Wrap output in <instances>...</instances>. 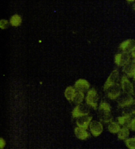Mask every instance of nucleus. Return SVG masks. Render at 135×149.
Wrapping results in <instances>:
<instances>
[{
    "instance_id": "nucleus-15",
    "label": "nucleus",
    "mask_w": 135,
    "mask_h": 149,
    "mask_svg": "<svg viewBox=\"0 0 135 149\" xmlns=\"http://www.w3.org/2000/svg\"><path fill=\"white\" fill-rule=\"evenodd\" d=\"M131 120L132 119L130 118V115H127V114H124L123 116L119 117L118 118V122H119L120 125H122V127L130 128Z\"/></svg>"
},
{
    "instance_id": "nucleus-19",
    "label": "nucleus",
    "mask_w": 135,
    "mask_h": 149,
    "mask_svg": "<svg viewBox=\"0 0 135 149\" xmlns=\"http://www.w3.org/2000/svg\"><path fill=\"white\" fill-rule=\"evenodd\" d=\"M120 130V124L119 122H111L108 125V131L111 133H118Z\"/></svg>"
},
{
    "instance_id": "nucleus-28",
    "label": "nucleus",
    "mask_w": 135,
    "mask_h": 149,
    "mask_svg": "<svg viewBox=\"0 0 135 149\" xmlns=\"http://www.w3.org/2000/svg\"><path fill=\"white\" fill-rule=\"evenodd\" d=\"M134 10H135V4L134 5Z\"/></svg>"
},
{
    "instance_id": "nucleus-8",
    "label": "nucleus",
    "mask_w": 135,
    "mask_h": 149,
    "mask_svg": "<svg viewBox=\"0 0 135 149\" xmlns=\"http://www.w3.org/2000/svg\"><path fill=\"white\" fill-rule=\"evenodd\" d=\"M90 132L94 136H100L103 132V125L100 122L97 121H92L89 125Z\"/></svg>"
},
{
    "instance_id": "nucleus-21",
    "label": "nucleus",
    "mask_w": 135,
    "mask_h": 149,
    "mask_svg": "<svg viewBox=\"0 0 135 149\" xmlns=\"http://www.w3.org/2000/svg\"><path fill=\"white\" fill-rule=\"evenodd\" d=\"M84 98H85L84 92H78L77 93H76L74 98H73V102L74 103H76V104H80V103H82V101L84 100Z\"/></svg>"
},
{
    "instance_id": "nucleus-16",
    "label": "nucleus",
    "mask_w": 135,
    "mask_h": 149,
    "mask_svg": "<svg viewBox=\"0 0 135 149\" xmlns=\"http://www.w3.org/2000/svg\"><path fill=\"white\" fill-rule=\"evenodd\" d=\"M76 91L74 87H67L65 90V92H64V95H65V97L66 98V100L69 101H73V98L76 95Z\"/></svg>"
},
{
    "instance_id": "nucleus-22",
    "label": "nucleus",
    "mask_w": 135,
    "mask_h": 149,
    "mask_svg": "<svg viewBox=\"0 0 135 149\" xmlns=\"http://www.w3.org/2000/svg\"><path fill=\"white\" fill-rule=\"evenodd\" d=\"M125 143L128 148L135 149V137L134 138H127Z\"/></svg>"
},
{
    "instance_id": "nucleus-29",
    "label": "nucleus",
    "mask_w": 135,
    "mask_h": 149,
    "mask_svg": "<svg viewBox=\"0 0 135 149\" xmlns=\"http://www.w3.org/2000/svg\"><path fill=\"white\" fill-rule=\"evenodd\" d=\"M134 80H135V73H134Z\"/></svg>"
},
{
    "instance_id": "nucleus-6",
    "label": "nucleus",
    "mask_w": 135,
    "mask_h": 149,
    "mask_svg": "<svg viewBox=\"0 0 135 149\" xmlns=\"http://www.w3.org/2000/svg\"><path fill=\"white\" fill-rule=\"evenodd\" d=\"M122 89L124 93L132 95L134 94V86L133 84L129 81L127 76H122L121 78Z\"/></svg>"
},
{
    "instance_id": "nucleus-24",
    "label": "nucleus",
    "mask_w": 135,
    "mask_h": 149,
    "mask_svg": "<svg viewBox=\"0 0 135 149\" xmlns=\"http://www.w3.org/2000/svg\"><path fill=\"white\" fill-rule=\"evenodd\" d=\"M130 130H133V131H134L135 132V118H134L131 120V122H130Z\"/></svg>"
},
{
    "instance_id": "nucleus-14",
    "label": "nucleus",
    "mask_w": 135,
    "mask_h": 149,
    "mask_svg": "<svg viewBox=\"0 0 135 149\" xmlns=\"http://www.w3.org/2000/svg\"><path fill=\"white\" fill-rule=\"evenodd\" d=\"M74 133H75L76 136H77L79 140H81V141H85V140H86L87 138H89V133L86 131V129L79 127V126L75 128V130H74Z\"/></svg>"
},
{
    "instance_id": "nucleus-7",
    "label": "nucleus",
    "mask_w": 135,
    "mask_h": 149,
    "mask_svg": "<svg viewBox=\"0 0 135 149\" xmlns=\"http://www.w3.org/2000/svg\"><path fill=\"white\" fill-rule=\"evenodd\" d=\"M130 53L122 52V53L117 54L115 56V62L116 63V65H119V66H124L126 64H127V63L130 62Z\"/></svg>"
},
{
    "instance_id": "nucleus-4",
    "label": "nucleus",
    "mask_w": 135,
    "mask_h": 149,
    "mask_svg": "<svg viewBox=\"0 0 135 149\" xmlns=\"http://www.w3.org/2000/svg\"><path fill=\"white\" fill-rule=\"evenodd\" d=\"M119 79V73L117 70H114L110 74V76L108 77L107 81L105 82V84L104 85V89L107 91V90L110 88L111 86L114 85L118 83V81Z\"/></svg>"
},
{
    "instance_id": "nucleus-17",
    "label": "nucleus",
    "mask_w": 135,
    "mask_h": 149,
    "mask_svg": "<svg viewBox=\"0 0 135 149\" xmlns=\"http://www.w3.org/2000/svg\"><path fill=\"white\" fill-rule=\"evenodd\" d=\"M130 135V130L129 127H122L120 129L118 133V138L119 140H127Z\"/></svg>"
},
{
    "instance_id": "nucleus-27",
    "label": "nucleus",
    "mask_w": 135,
    "mask_h": 149,
    "mask_svg": "<svg viewBox=\"0 0 135 149\" xmlns=\"http://www.w3.org/2000/svg\"><path fill=\"white\" fill-rule=\"evenodd\" d=\"M127 1H128V2H134L135 0H127Z\"/></svg>"
},
{
    "instance_id": "nucleus-11",
    "label": "nucleus",
    "mask_w": 135,
    "mask_h": 149,
    "mask_svg": "<svg viewBox=\"0 0 135 149\" xmlns=\"http://www.w3.org/2000/svg\"><path fill=\"white\" fill-rule=\"evenodd\" d=\"M134 103H135L134 99L131 96V95H128L126 93H125V95L120 96V98L118 100V103H119V107H125Z\"/></svg>"
},
{
    "instance_id": "nucleus-1",
    "label": "nucleus",
    "mask_w": 135,
    "mask_h": 149,
    "mask_svg": "<svg viewBox=\"0 0 135 149\" xmlns=\"http://www.w3.org/2000/svg\"><path fill=\"white\" fill-rule=\"evenodd\" d=\"M99 116L102 122L108 123L112 120V115L111 113V106L105 101H102L99 107Z\"/></svg>"
},
{
    "instance_id": "nucleus-10",
    "label": "nucleus",
    "mask_w": 135,
    "mask_h": 149,
    "mask_svg": "<svg viewBox=\"0 0 135 149\" xmlns=\"http://www.w3.org/2000/svg\"><path fill=\"white\" fill-rule=\"evenodd\" d=\"M119 48L121 49L122 52L131 53L133 52V50L135 48V40H127L122 42L120 44Z\"/></svg>"
},
{
    "instance_id": "nucleus-2",
    "label": "nucleus",
    "mask_w": 135,
    "mask_h": 149,
    "mask_svg": "<svg viewBox=\"0 0 135 149\" xmlns=\"http://www.w3.org/2000/svg\"><path fill=\"white\" fill-rule=\"evenodd\" d=\"M98 100H99V96L96 89L95 88L89 89L87 92V95L85 97L87 104L95 110H97L98 107Z\"/></svg>"
},
{
    "instance_id": "nucleus-5",
    "label": "nucleus",
    "mask_w": 135,
    "mask_h": 149,
    "mask_svg": "<svg viewBox=\"0 0 135 149\" xmlns=\"http://www.w3.org/2000/svg\"><path fill=\"white\" fill-rule=\"evenodd\" d=\"M121 88L119 84H115L111 86L107 90V95L109 99L111 100H116L117 98L121 95Z\"/></svg>"
},
{
    "instance_id": "nucleus-30",
    "label": "nucleus",
    "mask_w": 135,
    "mask_h": 149,
    "mask_svg": "<svg viewBox=\"0 0 135 149\" xmlns=\"http://www.w3.org/2000/svg\"><path fill=\"white\" fill-rule=\"evenodd\" d=\"M134 118H135V114H134Z\"/></svg>"
},
{
    "instance_id": "nucleus-3",
    "label": "nucleus",
    "mask_w": 135,
    "mask_h": 149,
    "mask_svg": "<svg viewBox=\"0 0 135 149\" xmlns=\"http://www.w3.org/2000/svg\"><path fill=\"white\" fill-rule=\"evenodd\" d=\"M88 104H83L80 103L75 108L73 109L72 112V116L74 118H78L79 117L84 116V115H88L89 114V107L87 106Z\"/></svg>"
},
{
    "instance_id": "nucleus-18",
    "label": "nucleus",
    "mask_w": 135,
    "mask_h": 149,
    "mask_svg": "<svg viewBox=\"0 0 135 149\" xmlns=\"http://www.w3.org/2000/svg\"><path fill=\"white\" fill-rule=\"evenodd\" d=\"M22 22V17L18 15V14H14V15L11 17L10 19V23L11 25H13L14 27H17L19 25H21Z\"/></svg>"
},
{
    "instance_id": "nucleus-9",
    "label": "nucleus",
    "mask_w": 135,
    "mask_h": 149,
    "mask_svg": "<svg viewBox=\"0 0 135 149\" xmlns=\"http://www.w3.org/2000/svg\"><path fill=\"white\" fill-rule=\"evenodd\" d=\"M89 87H90L89 83L86 80H84V79H79L74 84L75 89L78 92H85L87 91H89Z\"/></svg>"
},
{
    "instance_id": "nucleus-20",
    "label": "nucleus",
    "mask_w": 135,
    "mask_h": 149,
    "mask_svg": "<svg viewBox=\"0 0 135 149\" xmlns=\"http://www.w3.org/2000/svg\"><path fill=\"white\" fill-rule=\"evenodd\" d=\"M122 113L124 114H127V115H132V114H135V103H132V104H130L128 106L123 107V111H122Z\"/></svg>"
},
{
    "instance_id": "nucleus-26",
    "label": "nucleus",
    "mask_w": 135,
    "mask_h": 149,
    "mask_svg": "<svg viewBox=\"0 0 135 149\" xmlns=\"http://www.w3.org/2000/svg\"><path fill=\"white\" fill-rule=\"evenodd\" d=\"M131 56H132L134 59H135V48L134 49V50H133V52H131Z\"/></svg>"
},
{
    "instance_id": "nucleus-13",
    "label": "nucleus",
    "mask_w": 135,
    "mask_h": 149,
    "mask_svg": "<svg viewBox=\"0 0 135 149\" xmlns=\"http://www.w3.org/2000/svg\"><path fill=\"white\" fill-rule=\"evenodd\" d=\"M122 70L127 74V77H134L135 73V59H134L131 62H129L127 64H126L123 66Z\"/></svg>"
},
{
    "instance_id": "nucleus-31",
    "label": "nucleus",
    "mask_w": 135,
    "mask_h": 149,
    "mask_svg": "<svg viewBox=\"0 0 135 149\" xmlns=\"http://www.w3.org/2000/svg\"><path fill=\"white\" fill-rule=\"evenodd\" d=\"M134 137H135V136H134Z\"/></svg>"
},
{
    "instance_id": "nucleus-12",
    "label": "nucleus",
    "mask_w": 135,
    "mask_h": 149,
    "mask_svg": "<svg viewBox=\"0 0 135 149\" xmlns=\"http://www.w3.org/2000/svg\"><path fill=\"white\" fill-rule=\"evenodd\" d=\"M92 118V116H89V114L79 117V118H78V120H77V125L79 126V127L87 129L89 127V125H90V123H91Z\"/></svg>"
},
{
    "instance_id": "nucleus-25",
    "label": "nucleus",
    "mask_w": 135,
    "mask_h": 149,
    "mask_svg": "<svg viewBox=\"0 0 135 149\" xmlns=\"http://www.w3.org/2000/svg\"><path fill=\"white\" fill-rule=\"evenodd\" d=\"M5 144H6V142L4 141V139L3 138H1L0 139V148L3 149L4 147H5Z\"/></svg>"
},
{
    "instance_id": "nucleus-23",
    "label": "nucleus",
    "mask_w": 135,
    "mask_h": 149,
    "mask_svg": "<svg viewBox=\"0 0 135 149\" xmlns=\"http://www.w3.org/2000/svg\"><path fill=\"white\" fill-rule=\"evenodd\" d=\"M8 27V22L5 19H2L0 21V28L2 29H5Z\"/></svg>"
}]
</instances>
